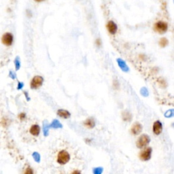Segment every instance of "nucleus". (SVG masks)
I'll return each mask as SVG.
<instances>
[{"instance_id": "f257e3e1", "label": "nucleus", "mask_w": 174, "mask_h": 174, "mask_svg": "<svg viewBox=\"0 0 174 174\" xmlns=\"http://www.w3.org/2000/svg\"><path fill=\"white\" fill-rule=\"evenodd\" d=\"M23 136L27 137L28 140L29 139H34L38 137L40 134V127L37 121L30 122H26L23 125Z\"/></svg>"}, {"instance_id": "f03ea898", "label": "nucleus", "mask_w": 174, "mask_h": 174, "mask_svg": "<svg viewBox=\"0 0 174 174\" xmlns=\"http://www.w3.org/2000/svg\"><path fill=\"white\" fill-rule=\"evenodd\" d=\"M154 31L159 34L165 33L168 29V24L165 21H159L156 22L153 25Z\"/></svg>"}, {"instance_id": "7ed1b4c3", "label": "nucleus", "mask_w": 174, "mask_h": 174, "mask_svg": "<svg viewBox=\"0 0 174 174\" xmlns=\"http://www.w3.org/2000/svg\"><path fill=\"white\" fill-rule=\"evenodd\" d=\"M150 141V138L147 134H142L139 137L136 141V145L138 148H145Z\"/></svg>"}, {"instance_id": "20e7f679", "label": "nucleus", "mask_w": 174, "mask_h": 174, "mask_svg": "<svg viewBox=\"0 0 174 174\" xmlns=\"http://www.w3.org/2000/svg\"><path fill=\"white\" fill-rule=\"evenodd\" d=\"M152 152V149L150 147H147L143 148L140 152L139 155V157L141 161H148L151 159Z\"/></svg>"}, {"instance_id": "39448f33", "label": "nucleus", "mask_w": 174, "mask_h": 174, "mask_svg": "<svg viewBox=\"0 0 174 174\" xmlns=\"http://www.w3.org/2000/svg\"><path fill=\"white\" fill-rule=\"evenodd\" d=\"M44 82V78L40 76H35L30 82V86L31 89H38L42 86Z\"/></svg>"}, {"instance_id": "423d86ee", "label": "nucleus", "mask_w": 174, "mask_h": 174, "mask_svg": "<svg viewBox=\"0 0 174 174\" xmlns=\"http://www.w3.org/2000/svg\"><path fill=\"white\" fill-rule=\"evenodd\" d=\"M1 43L6 47L11 46L13 43V35L11 33L7 32L3 34L2 38H1Z\"/></svg>"}, {"instance_id": "0eeeda50", "label": "nucleus", "mask_w": 174, "mask_h": 174, "mask_svg": "<svg viewBox=\"0 0 174 174\" xmlns=\"http://www.w3.org/2000/svg\"><path fill=\"white\" fill-rule=\"evenodd\" d=\"M106 28L111 35H114L118 31V26L113 21H110L107 23Z\"/></svg>"}, {"instance_id": "6e6552de", "label": "nucleus", "mask_w": 174, "mask_h": 174, "mask_svg": "<svg viewBox=\"0 0 174 174\" xmlns=\"http://www.w3.org/2000/svg\"><path fill=\"white\" fill-rule=\"evenodd\" d=\"M142 131V125L141 123L136 122L133 123L131 128V133L133 135H137Z\"/></svg>"}, {"instance_id": "1a4fd4ad", "label": "nucleus", "mask_w": 174, "mask_h": 174, "mask_svg": "<svg viewBox=\"0 0 174 174\" xmlns=\"http://www.w3.org/2000/svg\"><path fill=\"white\" fill-rule=\"evenodd\" d=\"M152 131L154 134H155L156 135H159L162 133V131H163V125H162V123L159 120H157L154 122Z\"/></svg>"}, {"instance_id": "9d476101", "label": "nucleus", "mask_w": 174, "mask_h": 174, "mask_svg": "<svg viewBox=\"0 0 174 174\" xmlns=\"http://www.w3.org/2000/svg\"><path fill=\"white\" fill-rule=\"evenodd\" d=\"M84 125L88 129L94 128L95 126V119L92 118V117L88 118L86 119L84 122Z\"/></svg>"}, {"instance_id": "9b49d317", "label": "nucleus", "mask_w": 174, "mask_h": 174, "mask_svg": "<svg viewBox=\"0 0 174 174\" xmlns=\"http://www.w3.org/2000/svg\"><path fill=\"white\" fill-rule=\"evenodd\" d=\"M57 115L58 116H60L61 118L67 119L69 118L71 116L70 113L68 111L65 110H58L57 111Z\"/></svg>"}, {"instance_id": "f8f14e48", "label": "nucleus", "mask_w": 174, "mask_h": 174, "mask_svg": "<svg viewBox=\"0 0 174 174\" xmlns=\"http://www.w3.org/2000/svg\"><path fill=\"white\" fill-rule=\"evenodd\" d=\"M122 117L123 120L125 121H127V122H130L131 119H132V115L129 112H127V111H125V112L122 113Z\"/></svg>"}, {"instance_id": "ddd939ff", "label": "nucleus", "mask_w": 174, "mask_h": 174, "mask_svg": "<svg viewBox=\"0 0 174 174\" xmlns=\"http://www.w3.org/2000/svg\"><path fill=\"white\" fill-rule=\"evenodd\" d=\"M159 46H161V47L165 48L168 45V44H169V41H168V40L166 38H162L159 40Z\"/></svg>"}, {"instance_id": "4468645a", "label": "nucleus", "mask_w": 174, "mask_h": 174, "mask_svg": "<svg viewBox=\"0 0 174 174\" xmlns=\"http://www.w3.org/2000/svg\"><path fill=\"white\" fill-rule=\"evenodd\" d=\"M104 169L102 167H97L93 169V174H102Z\"/></svg>"}, {"instance_id": "2eb2a0df", "label": "nucleus", "mask_w": 174, "mask_h": 174, "mask_svg": "<svg viewBox=\"0 0 174 174\" xmlns=\"http://www.w3.org/2000/svg\"><path fill=\"white\" fill-rule=\"evenodd\" d=\"M24 174H33V171L31 167H27V169L25 170Z\"/></svg>"}, {"instance_id": "dca6fc26", "label": "nucleus", "mask_w": 174, "mask_h": 174, "mask_svg": "<svg viewBox=\"0 0 174 174\" xmlns=\"http://www.w3.org/2000/svg\"><path fill=\"white\" fill-rule=\"evenodd\" d=\"M70 174H82V172L78 169H75L74 171H72Z\"/></svg>"}, {"instance_id": "f3484780", "label": "nucleus", "mask_w": 174, "mask_h": 174, "mask_svg": "<svg viewBox=\"0 0 174 174\" xmlns=\"http://www.w3.org/2000/svg\"><path fill=\"white\" fill-rule=\"evenodd\" d=\"M0 115H1V114H0ZM0 118H1V116H0Z\"/></svg>"}]
</instances>
